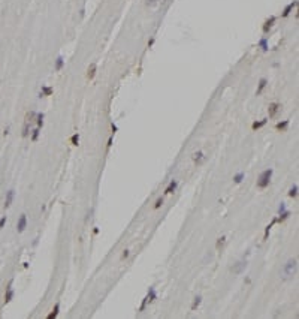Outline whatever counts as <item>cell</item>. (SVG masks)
Returning a JSON list of instances; mask_svg holds the SVG:
<instances>
[{
  "label": "cell",
  "mask_w": 299,
  "mask_h": 319,
  "mask_svg": "<svg viewBox=\"0 0 299 319\" xmlns=\"http://www.w3.org/2000/svg\"><path fill=\"white\" fill-rule=\"evenodd\" d=\"M268 123V118H263V120H260V122H254L253 124H251V129L253 130H257V129H260V128H263L265 124Z\"/></svg>",
  "instance_id": "20"
},
{
  "label": "cell",
  "mask_w": 299,
  "mask_h": 319,
  "mask_svg": "<svg viewBox=\"0 0 299 319\" xmlns=\"http://www.w3.org/2000/svg\"><path fill=\"white\" fill-rule=\"evenodd\" d=\"M25 228H27V216L25 214H21L18 219V223H17V231L18 232H23Z\"/></svg>",
  "instance_id": "7"
},
{
  "label": "cell",
  "mask_w": 299,
  "mask_h": 319,
  "mask_svg": "<svg viewBox=\"0 0 299 319\" xmlns=\"http://www.w3.org/2000/svg\"><path fill=\"white\" fill-rule=\"evenodd\" d=\"M205 159V156H203V151H196L195 154H193V162L195 163H202V161Z\"/></svg>",
  "instance_id": "18"
},
{
  "label": "cell",
  "mask_w": 299,
  "mask_h": 319,
  "mask_svg": "<svg viewBox=\"0 0 299 319\" xmlns=\"http://www.w3.org/2000/svg\"><path fill=\"white\" fill-rule=\"evenodd\" d=\"M58 310H60V304L57 303V304L54 306V309H52V312H51V313H49L48 316H46V318H48V319H52V318H57V315H58Z\"/></svg>",
  "instance_id": "24"
},
{
  "label": "cell",
  "mask_w": 299,
  "mask_h": 319,
  "mask_svg": "<svg viewBox=\"0 0 299 319\" xmlns=\"http://www.w3.org/2000/svg\"><path fill=\"white\" fill-rule=\"evenodd\" d=\"M153 44H154V38H151L150 41H148V48H151V46H153Z\"/></svg>",
  "instance_id": "38"
},
{
  "label": "cell",
  "mask_w": 299,
  "mask_h": 319,
  "mask_svg": "<svg viewBox=\"0 0 299 319\" xmlns=\"http://www.w3.org/2000/svg\"><path fill=\"white\" fill-rule=\"evenodd\" d=\"M245 268H247V261H245V259H241V261H238L236 264H233V267H232L230 271L233 274H241Z\"/></svg>",
  "instance_id": "3"
},
{
  "label": "cell",
  "mask_w": 299,
  "mask_h": 319,
  "mask_svg": "<svg viewBox=\"0 0 299 319\" xmlns=\"http://www.w3.org/2000/svg\"><path fill=\"white\" fill-rule=\"evenodd\" d=\"M224 243H226V237H220V238H218V241H217V244H215L217 250H220V247H223Z\"/></svg>",
  "instance_id": "29"
},
{
  "label": "cell",
  "mask_w": 299,
  "mask_h": 319,
  "mask_svg": "<svg viewBox=\"0 0 299 319\" xmlns=\"http://www.w3.org/2000/svg\"><path fill=\"white\" fill-rule=\"evenodd\" d=\"M14 295H15V292H14V289H12V280H11L9 286L6 288V292H5V304H8V303H11L12 300H14Z\"/></svg>",
  "instance_id": "6"
},
{
  "label": "cell",
  "mask_w": 299,
  "mask_h": 319,
  "mask_svg": "<svg viewBox=\"0 0 299 319\" xmlns=\"http://www.w3.org/2000/svg\"><path fill=\"white\" fill-rule=\"evenodd\" d=\"M39 135H41V129H39V128L33 129V130L30 132V138H31V141H33V142H35V141H37Z\"/></svg>",
  "instance_id": "22"
},
{
  "label": "cell",
  "mask_w": 299,
  "mask_h": 319,
  "mask_svg": "<svg viewBox=\"0 0 299 319\" xmlns=\"http://www.w3.org/2000/svg\"><path fill=\"white\" fill-rule=\"evenodd\" d=\"M177 186H178V181H177V180H172V181L168 184V187L165 189V195H171V193H174V192L177 190Z\"/></svg>",
  "instance_id": "9"
},
{
  "label": "cell",
  "mask_w": 299,
  "mask_h": 319,
  "mask_svg": "<svg viewBox=\"0 0 299 319\" xmlns=\"http://www.w3.org/2000/svg\"><path fill=\"white\" fill-rule=\"evenodd\" d=\"M202 303V297L201 295H197L196 298H195V301H193V304H191V310H195L196 307H199V304Z\"/></svg>",
  "instance_id": "28"
},
{
  "label": "cell",
  "mask_w": 299,
  "mask_h": 319,
  "mask_svg": "<svg viewBox=\"0 0 299 319\" xmlns=\"http://www.w3.org/2000/svg\"><path fill=\"white\" fill-rule=\"evenodd\" d=\"M36 114H37L36 111H29L27 114H25V122H29V123L35 122L36 120Z\"/></svg>",
  "instance_id": "21"
},
{
  "label": "cell",
  "mask_w": 299,
  "mask_h": 319,
  "mask_svg": "<svg viewBox=\"0 0 299 319\" xmlns=\"http://www.w3.org/2000/svg\"><path fill=\"white\" fill-rule=\"evenodd\" d=\"M9 130H11V128L8 126V128H6V129L3 130V135H5V136H6V135H9Z\"/></svg>",
  "instance_id": "37"
},
{
  "label": "cell",
  "mask_w": 299,
  "mask_h": 319,
  "mask_svg": "<svg viewBox=\"0 0 299 319\" xmlns=\"http://www.w3.org/2000/svg\"><path fill=\"white\" fill-rule=\"evenodd\" d=\"M160 2H163V0H147L145 5H147V6H156V5H159Z\"/></svg>",
  "instance_id": "30"
},
{
  "label": "cell",
  "mask_w": 299,
  "mask_h": 319,
  "mask_svg": "<svg viewBox=\"0 0 299 319\" xmlns=\"http://www.w3.org/2000/svg\"><path fill=\"white\" fill-rule=\"evenodd\" d=\"M283 211H286V204H284V202H281V204H280V207H278V214H280V213H283Z\"/></svg>",
  "instance_id": "32"
},
{
  "label": "cell",
  "mask_w": 299,
  "mask_h": 319,
  "mask_svg": "<svg viewBox=\"0 0 299 319\" xmlns=\"http://www.w3.org/2000/svg\"><path fill=\"white\" fill-rule=\"evenodd\" d=\"M162 205H163V198L160 196V198H159L157 201H156V204H154V210H159V208L162 207Z\"/></svg>",
  "instance_id": "31"
},
{
  "label": "cell",
  "mask_w": 299,
  "mask_h": 319,
  "mask_svg": "<svg viewBox=\"0 0 299 319\" xmlns=\"http://www.w3.org/2000/svg\"><path fill=\"white\" fill-rule=\"evenodd\" d=\"M268 85V81H266V78H262L260 81H259V85H257V90H256V96H259V95H262V91L265 90V87Z\"/></svg>",
  "instance_id": "12"
},
{
  "label": "cell",
  "mask_w": 299,
  "mask_h": 319,
  "mask_svg": "<svg viewBox=\"0 0 299 319\" xmlns=\"http://www.w3.org/2000/svg\"><path fill=\"white\" fill-rule=\"evenodd\" d=\"M259 48H260L262 51H265V52L269 50V44H268V39H266V38H262L260 41H259Z\"/></svg>",
  "instance_id": "17"
},
{
  "label": "cell",
  "mask_w": 299,
  "mask_h": 319,
  "mask_svg": "<svg viewBox=\"0 0 299 319\" xmlns=\"http://www.w3.org/2000/svg\"><path fill=\"white\" fill-rule=\"evenodd\" d=\"M112 136H114V135H111V136H109V139H108V144H106V147H108V148L112 145Z\"/></svg>",
  "instance_id": "36"
},
{
  "label": "cell",
  "mask_w": 299,
  "mask_h": 319,
  "mask_svg": "<svg viewBox=\"0 0 299 319\" xmlns=\"http://www.w3.org/2000/svg\"><path fill=\"white\" fill-rule=\"evenodd\" d=\"M96 71H97V64L96 63H91L87 69V79H93L96 75Z\"/></svg>",
  "instance_id": "10"
},
{
  "label": "cell",
  "mask_w": 299,
  "mask_h": 319,
  "mask_svg": "<svg viewBox=\"0 0 299 319\" xmlns=\"http://www.w3.org/2000/svg\"><path fill=\"white\" fill-rule=\"evenodd\" d=\"M14 196H15V190L11 189L6 192V199H5V208H9L12 202H14Z\"/></svg>",
  "instance_id": "8"
},
{
  "label": "cell",
  "mask_w": 299,
  "mask_h": 319,
  "mask_svg": "<svg viewBox=\"0 0 299 319\" xmlns=\"http://www.w3.org/2000/svg\"><path fill=\"white\" fill-rule=\"evenodd\" d=\"M30 132H31V130H30V123L24 120V126H23V130H21V136H23V138H27V136L30 135Z\"/></svg>",
  "instance_id": "15"
},
{
  "label": "cell",
  "mask_w": 299,
  "mask_h": 319,
  "mask_svg": "<svg viewBox=\"0 0 299 319\" xmlns=\"http://www.w3.org/2000/svg\"><path fill=\"white\" fill-rule=\"evenodd\" d=\"M70 144H72V145H78V144H79V134H78V132L70 136Z\"/></svg>",
  "instance_id": "26"
},
{
  "label": "cell",
  "mask_w": 299,
  "mask_h": 319,
  "mask_svg": "<svg viewBox=\"0 0 299 319\" xmlns=\"http://www.w3.org/2000/svg\"><path fill=\"white\" fill-rule=\"evenodd\" d=\"M289 196H290V198H296V196H298V186H296V184H293V186L290 187Z\"/></svg>",
  "instance_id": "25"
},
{
  "label": "cell",
  "mask_w": 299,
  "mask_h": 319,
  "mask_svg": "<svg viewBox=\"0 0 299 319\" xmlns=\"http://www.w3.org/2000/svg\"><path fill=\"white\" fill-rule=\"evenodd\" d=\"M43 118H45L43 112H37V114H36V128L41 129L42 126H43Z\"/></svg>",
  "instance_id": "19"
},
{
  "label": "cell",
  "mask_w": 299,
  "mask_h": 319,
  "mask_svg": "<svg viewBox=\"0 0 299 319\" xmlns=\"http://www.w3.org/2000/svg\"><path fill=\"white\" fill-rule=\"evenodd\" d=\"M296 270H298V262H296V259H289L287 261V264L284 265V268H283V279H292L295 276V273H296Z\"/></svg>",
  "instance_id": "1"
},
{
  "label": "cell",
  "mask_w": 299,
  "mask_h": 319,
  "mask_svg": "<svg viewBox=\"0 0 299 319\" xmlns=\"http://www.w3.org/2000/svg\"><path fill=\"white\" fill-rule=\"evenodd\" d=\"M289 216H290V211L289 210H286V211H283V213H280V216L277 217V222H284L286 219H289Z\"/></svg>",
  "instance_id": "23"
},
{
  "label": "cell",
  "mask_w": 299,
  "mask_h": 319,
  "mask_svg": "<svg viewBox=\"0 0 299 319\" xmlns=\"http://www.w3.org/2000/svg\"><path fill=\"white\" fill-rule=\"evenodd\" d=\"M295 6H296V2H292V3H289V5H287V6H286V8H284V11H283L281 17H283V18L289 17V15H290V12L293 11V8H295Z\"/></svg>",
  "instance_id": "13"
},
{
  "label": "cell",
  "mask_w": 299,
  "mask_h": 319,
  "mask_svg": "<svg viewBox=\"0 0 299 319\" xmlns=\"http://www.w3.org/2000/svg\"><path fill=\"white\" fill-rule=\"evenodd\" d=\"M280 109H281V105L278 103V102L269 103V106H268V116H269V118H274L278 112H280Z\"/></svg>",
  "instance_id": "4"
},
{
  "label": "cell",
  "mask_w": 299,
  "mask_h": 319,
  "mask_svg": "<svg viewBox=\"0 0 299 319\" xmlns=\"http://www.w3.org/2000/svg\"><path fill=\"white\" fill-rule=\"evenodd\" d=\"M129 255H130V252H129V250H124V252H123V255H121V259L129 258Z\"/></svg>",
  "instance_id": "34"
},
{
  "label": "cell",
  "mask_w": 299,
  "mask_h": 319,
  "mask_svg": "<svg viewBox=\"0 0 299 319\" xmlns=\"http://www.w3.org/2000/svg\"><path fill=\"white\" fill-rule=\"evenodd\" d=\"M5 223H6V216H3L2 219H0V229L5 226Z\"/></svg>",
  "instance_id": "33"
},
{
  "label": "cell",
  "mask_w": 299,
  "mask_h": 319,
  "mask_svg": "<svg viewBox=\"0 0 299 319\" xmlns=\"http://www.w3.org/2000/svg\"><path fill=\"white\" fill-rule=\"evenodd\" d=\"M52 87H49V85H42V89H41V93H39V97H45V96H51L52 95Z\"/></svg>",
  "instance_id": "11"
},
{
  "label": "cell",
  "mask_w": 299,
  "mask_h": 319,
  "mask_svg": "<svg viewBox=\"0 0 299 319\" xmlns=\"http://www.w3.org/2000/svg\"><path fill=\"white\" fill-rule=\"evenodd\" d=\"M244 177H245V174H244V172H238V174H236V175L233 177V181H235L236 184H239V183H241V181L244 180Z\"/></svg>",
  "instance_id": "27"
},
{
  "label": "cell",
  "mask_w": 299,
  "mask_h": 319,
  "mask_svg": "<svg viewBox=\"0 0 299 319\" xmlns=\"http://www.w3.org/2000/svg\"><path fill=\"white\" fill-rule=\"evenodd\" d=\"M272 172H274V171H272L271 168H268V169H265L263 172H260V175H259V178H257V187L259 189H265V187H268V186H269Z\"/></svg>",
  "instance_id": "2"
},
{
  "label": "cell",
  "mask_w": 299,
  "mask_h": 319,
  "mask_svg": "<svg viewBox=\"0 0 299 319\" xmlns=\"http://www.w3.org/2000/svg\"><path fill=\"white\" fill-rule=\"evenodd\" d=\"M111 128H112V135H115V132H117V129H118V128H117V124H115V123H112V124H111Z\"/></svg>",
  "instance_id": "35"
},
{
  "label": "cell",
  "mask_w": 299,
  "mask_h": 319,
  "mask_svg": "<svg viewBox=\"0 0 299 319\" xmlns=\"http://www.w3.org/2000/svg\"><path fill=\"white\" fill-rule=\"evenodd\" d=\"M287 128H289V120H283V122H278V123L275 124V129H277V130H281V132L287 130Z\"/></svg>",
  "instance_id": "14"
},
{
  "label": "cell",
  "mask_w": 299,
  "mask_h": 319,
  "mask_svg": "<svg viewBox=\"0 0 299 319\" xmlns=\"http://www.w3.org/2000/svg\"><path fill=\"white\" fill-rule=\"evenodd\" d=\"M63 66H64V58L62 57V56H58L57 57V60H56V64H54V71H62L63 69Z\"/></svg>",
  "instance_id": "16"
},
{
  "label": "cell",
  "mask_w": 299,
  "mask_h": 319,
  "mask_svg": "<svg viewBox=\"0 0 299 319\" xmlns=\"http://www.w3.org/2000/svg\"><path fill=\"white\" fill-rule=\"evenodd\" d=\"M275 21H277V17H269L266 21H265V24H263V27H262V30H263V33H268L272 27H274V24H275Z\"/></svg>",
  "instance_id": "5"
}]
</instances>
